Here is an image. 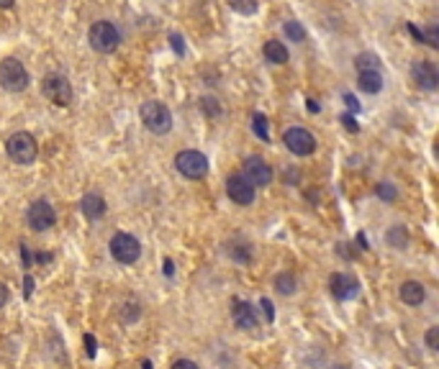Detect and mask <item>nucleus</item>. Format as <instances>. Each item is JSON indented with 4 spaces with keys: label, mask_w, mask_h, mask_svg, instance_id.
Listing matches in <instances>:
<instances>
[{
    "label": "nucleus",
    "mask_w": 439,
    "mask_h": 369,
    "mask_svg": "<svg viewBox=\"0 0 439 369\" xmlns=\"http://www.w3.org/2000/svg\"><path fill=\"white\" fill-rule=\"evenodd\" d=\"M329 288H331V295L334 297H339V300H350V297L357 295L360 282L352 275H342V272H339V275H331Z\"/></svg>",
    "instance_id": "ddd939ff"
},
{
    "label": "nucleus",
    "mask_w": 439,
    "mask_h": 369,
    "mask_svg": "<svg viewBox=\"0 0 439 369\" xmlns=\"http://www.w3.org/2000/svg\"><path fill=\"white\" fill-rule=\"evenodd\" d=\"M275 288L280 295H291V293H296V277L291 272H280L275 277Z\"/></svg>",
    "instance_id": "412c9836"
},
{
    "label": "nucleus",
    "mask_w": 439,
    "mask_h": 369,
    "mask_svg": "<svg viewBox=\"0 0 439 369\" xmlns=\"http://www.w3.org/2000/svg\"><path fill=\"white\" fill-rule=\"evenodd\" d=\"M426 346H429V351L439 349V326H432V329L426 331Z\"/></svg>",
    "instance_id": "bb28decb"
},
{
    "label": "nucleus",
    "mask_w": 439,
    "mask_h": 369,
    "mask_svg": "<svg viewBox=\"0 0 439 369\" xmlns=\"http://www.w3.org/2000/svg\"><path fill=\"white\" fill-rule=\"evenodd\" d=\"M252 131H255L257 136L262 141L270 139V134H267V118H265V113H255L252 115Z\"/></svg>",
    "instance_id": "b1692460"
},
{
    "label": "nucleus",
    "mask_w": 439,
    "mask_h": 369,
    "mask_svg": "<svg viewBox=\"0 0 439 369\" xmlns=\"http://www.w3.org/2000/svg\"><path fill=\"white\" fill-rule=\"evenodd\" d=\"M262 54H265V59L270 62V64H285V62L291 59V54H288L285 44H283V41H277V39H267V41H265Z\"/></svg>",
    "instance_id": "a211bd4d"
},
{
    "label": "nucleus",
    "mask_w": 439,
    "mask_h": 369,
    "mask_svg": "<svg viewBox=\"0 0 439 369\" xmlns=\"http://www.w3.org/2000/svg\"><path fill=\"white\" fill-rule=\"evenodd\" d=\"M231 318H234V323H237L242 331H252L257 329V313L255 308H252L250 302L244 300H231Z\"/></svg>",
    "instance_id": "4468645a"
},
{
    "label": "nucleus",
    "mask_w": 439,
    "mask_h": 369,
    "mask_svg": "<svg viewBox=\"0 0 439 369\" xmlns=\"http://www.w3.org/2000/svg\"><path fill=\"white\" fill-rule=\"evenodd\" d=\"M26 221H28V226L34 231H49L52 226L57 223V210H55V205L49 200H36V203H31L28 205V210H26Z\"/></svg>",
    "instance_id": "9d476101"
},
{
    "label": "nucleus",
    "mask_w": 439,
    "mask_h": 369,
    "mask_svg": "<svg viewBox=\"0 0 439 369\" xmlns=\"http://www.w3.org/2000/svg\"><path fill=\"white\" fill-rule=\"evenodd\" d=\"M229 6L239 16H255L257 8H260V0H229Z\"/></svg>",
    "instance_id": "4be33fe9"
},
{
    "label": "nucleus",
    "mask_w": 439,
    "mask_h": 369,
    "mask_svg": "<svg viewBox=\"0 0 439 369\" xmlns=\"http://www.w3.org/2000/svg\"><path fill=\"white\" fill-rule=\"evenodd\" d=\"M201 110L209 118H213V115H221V106H218L216 98H211V95H206V98H201Z\"/></svg>",
    "instance_id": "393cba45"
},
{
    "label": "nucleus",
    "mask_w": 439,
    "mask_h": 369,
    "mask_svg": "<svg viewBox=\"0 0 439 369\" xmlns=\"http://www.w3.org/2000/svg\"><path fill=\"white\" fill-rule=\"evenodd\" d=\"M226 195H229V200L234 203V205H252L257 190L252 188L242 175H231L229 180H226Z\"/></svg>",
    "instance_id": "f8f14e48"
},
{
    "label": "nucleus",
    "mask_w": 439,
    "mask_h": 369,
    "mask_svg": "<svg viewBox=\"0 0 439 369\" xmlns=\"http://www.w3.org/2000/svg\"><path fill=\"white\" fill-rule=\"evenodd\" d=\"M144 369H152V364H149V362H144Z\"/></svg>",
    "instance_id": "58836bf2"
},
{
    "label": "nucleus",
    "mask_w": 439,
    "mask_h": 369,
    "mask_svg": "<svg viewBox=\"0 0 439 369\" xmlns=\"http://www.w3.org/2000/svg\"><path fill=\"white\" fill-rule=\"evenodd\" d=\"M342 121H345V126L350 128V131H357V123H355V118H352V115H345Z\"/></svg>",
    "instance_id": "7c9ffc66"
},
{
    "label": "nucleus",
    "mask_w": 439,
    "mask_h": 369,
    "mask_svg": "<svg viewBox=\"0 0 439 369\" xmlns=\"http://www.w3.org/2000/svg\"><path fill=\"white\" fill-rule=\"evenodd\" d=\"M23 288H26V290H23V295H31V290H34V282H31V277H26V282H23Z\"/></svg>",
    "instance_id": "2f4dec72"
},
{
    "label": "nucleus",
    "mask_w": 439,
    "mask_h": 369,
    "mask_svg": "<svg viewBox=\"0 0 439 369\" xmlns=\"http://www.w3.org/2000/svg\"><path fill=\"white\" fill-rule=\"evenodd\" d=\"M170 44H172V47H175V52L180 54V57H183V54H185L183 36H180V34H170Z\"/></svg>",
    "instance_id": "cd10ccee"
},
{
    "label": "nucleus",
    "mask_w": 439,
    "mask_h": 369,
    "mask_svg": "<svg viewBox=\"0 0 439 369\" xmlns=\"http://www.w3.org/2000/svg\"><path fill=\"white\" fill-rule=\"evenodd\" d=\"M357 88L367 95H378L383 90V72L372 69V72H357Z\"/></svg>",
    "instance_id": "dca6fc26"
},
{
    "label": "nucleus",
    "mask_w": 439,
    "mask_h": 369,
    "mask_svg": "<svg viewBox=\"0 0 439 369\" xmlns=\"http://www.w3.org/2000/svg\"><path fill=\"white\" fill-rule=\"evenodd\" d=\"M345 101H347V106H350V108H352V110H360L357 101H355V98H352V95H350V93H347V95H345Z\"/></svg>",
    "instance_id": "473e14b6"
},
{
    "label": "nucleus",
    "mask_w": 439,
    "mask_h": 369,
    "mask_svg": "<svg viewBox=\"0 0 439 369\" xmlns=\"http://www.w3.org/2000/svg\"><path fill=\"white\" fill-rule=\"evenodd\" d=\"M242 177L257 190V188H267L272 182V177H275V172H272V167L262 159V157H247V159H244Z\"/></svg>",
    "instance_id": "1a4fd4ad"
},
{
    "label": "nucleus",
    "mask_w": 439,
    "mask_h": 369,
    "mask_svg": "<svg viewBox=\"0 0 439 369\" xmlns=\"http://www.w3.org/2000/svg\"><path fill=\"white\" fill-rule=\"evenodd\" d=\"M139 115H142V123L147 126V131H152V134H157V136L170 134V128H172V113H170V108L160 101L142 103Z\"/></svg>",
    "instance_id": "f03ea898"
},
{
    "label": "nucleus",
    "mask_w": 439,
    "mask_h": 369,
    "mask_svg": "<svg viewBox=\"0 0 439 369\" xmlns=\"http://www.w3.org/2000/svg\"><path fill=\"white\" fill-rule=\"evenodd\" d=\"M172 369H201L196 362H190V359H177L175 364H172Z\"/></svg>",
    "instance_id": "c85d7f7f"
},
{
    "label": "nucleus",
    "mask_w": 439,
    "mask_h": 369,
    "mask_svg": "<svg viewBox=\"0 0 439 369\" xmlns=\"http://www.w3.org/2000/svg\"><path fill=\"white\" fill-rule=\"evenodd\" d=\"M16 0H0V8H13Z\"/></svg>",
    "instance_id": "c9c22d12"
},
{
    "label": "nucleus",
    "mask_w": 439,
    "mask_h": 369,
    "mask_svg": "<svg viewBox=\"0 0 439 369\" xmlns=\"http://www.w3.org/2000/svg\"><path fill=\"white\" fill-rule=\"evenodd\" d=\"M396 195L399 193H396V188H393L391 182H380L378 185V198H383L385 203H393L396 200Z\"/></svg>",
    "instance_id": "a878e982"
},
{
    "label": "nucleus",
    "mask_w": 439,
    "mask_h": 369,
    "mask_svg": "<svg viewBox=\"0 0 439 369\" xmlns=\"http://www.w3.org/2000/svg\"><path fill=\"white\" fill-rule=\"evenodd\" d=\"M41 93H44V98H49V103H55V106L65 108L72 103V85L60 72H52L41 80Z\"/></svg>",
    "instance_id": "423d86ee"
},
{
    "label": "nucleus",
    "mask_w": 439,
    "mask_h": 369,
    "mask_svg": "<svg viewBox=\"0 0 439 369\" xmlns=\"http://www.w3.org/2000/svg\"><path fill=\"white\" fill-rule=\"evenodd\" d=\"M262 308L267 313V321H272V308H270V300H262Z\"/></svg>",
    "instance_id": "f704fd0d"
},
{
    "label": "nucleus",
    "mask_w": 439,
    "mask_h": 369,
    "mask_svg": "<svg viewBox=\"0 0 439 369\" xmlns=\"http://www.w3.org/2000/svg\"><path fill=\"white\" fill-rule=\"evenodd\" d=\"M385 239H388V244H391L393 249H406L409 246V231H406L404 226H393Z\"/></svg>",
    "instance_id": "aec40b11"
},
{
    "label": "nucleus",
    "mask_w": 439,
    "mask_h": 369,
    "mask_svg": "<svg viewBox=\"0 0 439 369\" xmlns=\"http://www.w3.org/2000/svg\"><path fill=\"white\" fill-rule=\"evenodd\" d=\"M283 144L285 149L296 157H311L316 152V139H313L311 131H306V128H288L283 134Z\"/></svg>",
    "instance_id": "6e6552de"
},
{
    "label": "nucleus",
    "mask_w": 439,
    "mask_h": 369,
    "mask_svg": "<svg viewBox=\"0 0 439 369\" xmlns=\"http://www.w3.org/2000/svg\"><path fill=\"white\" fill-rule=\"evenodd\" d=\"M6 152H8V159L13 161V164L28 167V164H34L36 157H39V144H36L34 134H28V131H16L13 136H8Z\"/></svg>",
    "instance_id": "f257e3e1"
},
{
    "label": "nucleus",
    "mask_w": 439,
    "mask_h": 369,
    "mask_svg": "<svg viewBox=\"0 0 439 369\" xmlns=\"http://www.w3.org/2000/svg\"><path fill=\"white\" fill-rule=\"evenodd\" d=\"M411 77L421 90H426V93H434V90L439 88V72H437V67H434V62H429V59L413 62Z\"/></svg>",
    "instance_id": "9b49d317"
},
{
    "label": "nucleus",
    "mask_w": 439,
    "mask_h": 369,
    "mask_svg": "<svg viewBox=\"0 0 439 369\" xmlns=\"http://www.w3.org/2000/svg\"><path fill=\"white\" fill-rule=\"evenodd\" d=\"M85 341H88V354L93 356V354H95V339H93V336H88Z\"/></svg>",
    "instance_id": "72a5a7b5"
},
{
    "label": "nucleus",
    "mask_w": 439,
    "mask_h": 369,
    "mask_svg": "<svg viewBox=\"0 0 439 369\" xmlns=\"http://www.w3.org/2000/svg\"><path fill=\"white\" fill-rule=\"evenodd\" d=\"M80 208H82V215H85L88 221H98V218L106 215V200H103L98 193H88L80 200Z\"/></svg>",
    "instance_id": "2eb2a0df"
},
{
    "label": "nucleus",
    "mask_w": 439,
    "mask_h": 369,
    "mask_svg": "<svg viewBox=\"0 0 439 369\" xmlns=\"http://www.w3.org/2000/svg\"><path fill=\"white\" fill-rule=\"evenodd\" d=\"M88 41L98 54H113L121 47V31L111 21H95L88 31Z\"/></svg>",
    "instance_id": "7ed1b4c3"
},
{
    "label": "nucleus",
    "mask_w": 439,
    "mask_h": 369,
    "mask_svg": "<svg viewBox=\"0 0 439 369\" xmlns=\"http://www.w3.org/2000/svg\"><path fill=\"white\" fill-rule=\"evenodd\" d=\"M399 295H401V300H404L406 305H421V302H424V297H426V290H424V285H421V282L409 280V282H404V285H401Z\"/></svg>",
    "instance_id": "f3484780"
},
{
    "label": "nucleus",
    "mask_w": 439,
    "mask_h": 369,
    "mask_svg": "<svg viewBox=\"0 0 439 369\" xmlns=\"http://www.w3.org/2000/svg\"><path fill=\"white\" fill-rule=\"evenodd\" d=\"M329 369H350V367H347V364H331Z\"/></svg>",
    "instance_id": "4c0bfd02"
},
{
    "label": "nucleus",
    "mask_w": 439,
    "mask_h": 369,
    "mask_svg": "<svg viewBox=\"0 0 439 369\" xmlns=\"http://www.w3.org/2000/svg\"><path fill=\"white\" fill-rule=\"evenodd\" d=\"M175 169L188 180H203L209 175V159L196 149H185L175 157Z\"/></svg>",
    "instance_id": "39448f33"
},
{
    "label": "nucleus",
    "mask_w": 439,
    "mask_h": 369,
    "mask_svg": "<svg viewBox=\"0 0 439 369\" xmlns=\"http://www.w3.org/2000/svg\"><path fill=\"white\" fill-rule=\"evenodd\" d=\"M28 69L23 67V62L16 57H6L0 62V88L6 93H23L28 88Z\"/></svg>",
    "instance_id": "20e7f679"
},
{
    "label": "nucleus",
    "mask_w": 439,
    "mask_h": 369,
    "mask_svg": "<svg viewBox=\"0 0 439 369\" xmlns=\"http://www.w3.org/2000/svg\"><path fill=\"white\" fill-rule=\"evenodd\" d=\"M283 31H285V36L291 41H296V44H301V41H306V28L298 23V21H288L283 26Z\"/></svg>",
    "instance_id": "5701e85b"
},
{
    "label": "nucleus",
    "mask_w": 439,
    "mask_h": 369,
    "mask_svg": "<svg viewBox=\"0 0 439 369\" xmlns=\"http://www.w3.org/2000/svg\"><path fill=\"white\" fill-rule=\"evenodd\" d=\"M165 272H167V275H172V262H170V259L165 262Z\"/></svg>",
    "instance_id": "e433bc0d"
},
{
    "label": "nucleus",
    "mask_w": 439,
    "mask_h": 369,
    "mask_svg": "<svg viewBox=\"0 0 439 369\" xmlns=\"http://www.w3.org/2000/svg\"><path fill=\"white\" fill-rule=\"evenodd\" d=\"M355 69L357 72H372V69H380V57L372 52H362L355 57Z\"/></svg>",
    "instance_id": "6ab92c4d"
},
{
    "label": "nucleus",
    "mask_w": 439,
    "mask_h": 369,
    "mask_svg": "<svg viewBox=\"0 0 439 369\" xmlns=\"http://www.w3.org/2000/svg\"><path fill=\"white\" fill-rule=\"evenodd\" d=\"M111 256L121 264H134L142 256V244L131 234H116L111 239Z\"/></svg>",
    "instance_id": "0eeeda50"
},
{
    "label": "nucleus",
    "mask_w": 439,
    "mask_h": 369,
    "mask_svg": "<svg viewBox=\"0 0 439 369\" xmlns=\"http://www.w3.org/2000/svg\"><path fill=\"white\" fill-rule=\"evenodd\" d=\"M8 297H11V293H8V288L3 285V282H0V308H3V305L8 302Z\"/></svg>",
    "instance_id": "c756f323"
}]
</instances>
